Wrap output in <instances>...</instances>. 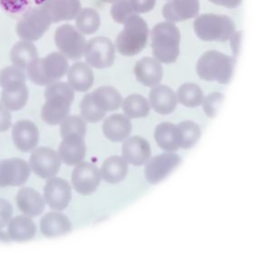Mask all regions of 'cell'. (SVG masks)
Segmentation results:
<instances>
[{
    "label": "cell",
    "mask_w": 255,
    "mask_h": 254,
    "mask_svg": "<svg viewBox=\"0 0 255 254\" xmlns=\"http://www.w3.org/2000/svg\"><path fill=\"white\" fill-rule=\"evenodd\" d=\"M134 73L137 81L147 87L158 85L162 79L161 64L154 58L145 57L135 64Z\"/></svg>",
    "instance_id": "obj_21"
},
{
    "label": "cell",
    "mask_w": 255,
    "mask_h": 254,
    "mask_svg": "<svg viewBox=\"0 0 255 254\" xmlns=\"http://www.w3.org/2000/svg\"><path fill=\"white\" fill-rule=\"evenodd\" d=\"M77 28L86 35L95 34L101 25V18L97 10L91 7L82 9L76 16Z\"/></svg>",
    "instance_id": "obj_32"
},
{
    "label": "cell",
    "mask_w": 255,
    "mask_h": 254,
    "mask_svg": "<svg viewBox=\"0 0 255 254\" xmlns=\"http://www.w3.org/2000/svg\"><path fill=\"white\" fill-rule=\"evenodd\" d=\"M128 172V162L119 156L106 159L101 169V175L106 182L117 184L125 179Z\"/></svg>",
    "instance_id": "obj_29"
},
{
    "label": "cell",
    "mask_w": 255,
    "mask_h": 254,
    "mask_svg": "<svg viewBox=\"0 0 255 254\" xmlns=\"http://www.w3.org/2000/svg\"><path fill=\"white\" fill-rule=\"evenodd\" d=\"M53 23L70 21L76 18L81 10L80 0H48L41 4Z\"/></svg>",
    "instance_id": "obj_18"
},
{
    "label": "cell",
    "mask_w": 255,
    "mask_h": 254,
    "mask_svg": "<svg viewBox=\"0 0 255 254\" xmlns=\"http://www.w3.org/2000/svg\"><path fill=\"white\" fill-rule=\"evenodd\" d=\"M86 150L84 137L78 135H69L63 138L59 147L58 156L66 165L75 166L85 159Z\"/></svg>",
    "instance_id": "obj_17"
},
{
    "label": "cell",
    "mask_w": 255,
    "mask_h": 254,
    "mask_svg": "<svg viewBox=\"0 0 255 254\" xmlns=\"http://www.w3.org/2000/svg\"><path fill=\"white\" fill-rule=\"evenodd\" d=\"M180 162V157L176 153H164L152 158L144 169L146 179L150 184H158L164 180Z\"/></svg>",
    "instance_id": "obj_13"
},
{
    "label": "cell",
    "mask_w": 255,
    "mask_h": 254,
    "mask_svg": "<svg viewBox=\"0 0 255 254\" xmlns=\"http://www.w3.org/2000/svg\"><path fill=\"white\" fill-rule=\"evenodd\" d=\"M46 103L41 109V118L44 122L54 126L60 124L70 112L75 98V91L65 82H55L47 85L44 93Z\"/></svg>",
    "instance_id": "obj_1"
},
{
    "label": "cell",
    "mask_w": 255,
    "mask_h": 254,
    "mask_svg": "<svg viewBox=\"0 0 255 254\" xmlns=\"http://www.w3.org/2000/svg\"><path fill=\"white\" fill-rule=\"evenodd\" d=\"M3 8L10 13H16L23 10L28 4V0H0Z\"/></svg>",
    "instance_id": "obj_42"
},
{
    "label": "cell",
    "mask_w": 255,
    "mask_h": 254,
    "mask_svg": "<svg viewBox=\"0 0 255 254\" xmlns=\"http://www.w3.org/2000/svg\"><path fill=\"white\" fill-rule=\"evenodd\" d=\"M37 228L27 216H18L10 220L7 232L10 240L17 243L29 241L35 236Z\"/></svg>",
    "instance_id": "obj_27"
},
{
    "label": "cell",
    "mask_w": 255,
    "mask_h": 254,
    "mask_svg": "<svg viewBox=\"0 0 255 254\" xmlns=\"http://www.w3.org/2000/svg\"><path fill=\"white\" fill-rule=\"evenodd\" d=\"M86 61L96 69H106L114 64L116 49L111 40L105 37L91 39L86 46Z\"/></svg>",
    "instance_id": "obj_9"
},
{
    "label": "cell",
    "mask_w": 255,
    "mask_h": 254,
    "mask_svg": "<svg viewBox=\"0 0 255 254\" xmlns=\"http://www.w3.org/2000/svg\"><path fill=\"white\" fill-rule=\"evenodd\" d=\"M122 155L128 163L134 166H140L150 159L151 149L149 143L141 137H131L124 143Z\"/></svg>",
    "instance_id": "obj_19"
},
{
    "label": "cell",
    "mask_w": 255,
    "mask_h": 254,
    "mask_svg": "<svg viewBox=\"0 0 255 254\" xmlns=\"http://www.w3.org/2000/svg\"><path fill=\"white\" fill-rule=\"evenodd\" d=\"M154 138L158 147L164 151L172 153L182 147V132L178 124L171 123L158 124L155 128Z\"/></svg>",
    "instance_id": "obj_20"
},
{
    "label": "cell",
    "mask_w": 255,
    "mask_h": 254,
    "mask_svg": "<svg viewBox=\"0 0 255 254\" xmlns=\"http://www.w3.org/2000/svg\"><path fill=\"white\" fill-rule=\"evenodd\" d=\"M60 124V131L62 138L72 135H81L85 138L87 123L81 117L70 115L66 117Z\"/></svg>",
    "instance_id": "obj_36"
},
{
    "label": "cell",
    "mask_w": 255,
    "mask_h": 254,
    "mask_svg": "<svg viewBox=\"0 0 255 254\" xmlns=\"http://www.w3.org/2000/svg\"><path fill=\"white\" fill-rule=\"evenodd\" d=\"M122 109L128 118H144L150 113V107L145 97L140 94H131L122 102Z\"/></svg>",
    "instance_id": "obj_31"
},
{
    "label": "cell",
    "mask_w": 255,
    "mask_h": 254,
    "mask_svg": "<svg viewBox=\"0 0 255 254\" xmlns=\"http://www.w3.org/2000/svg\"><path fill=\"white\" fill-rule=\"evenodd\" d=\"M196 35L203 41L226 42L235 34L233 19L226 15L204 13L194 20Z\"/></svg>",
    "instance_id": "obj_6"
},
{
    "label": "cell",
    "mask_w": 255,
    "mask_h": 254,
    "mask_svg": "<svg viewBox=\"0 0 255 254\" xmlns=\"http://www.w3.org/2000/svg\"><path fill=\"white\" fill-rule=\"evenodd\" d=\"M30 173V166L23 159L13 158L0 161V187L22 185L28 181Z\"/></svg>",
    "instance_id": "obj_11"
},
{
    "label": "cell",
    "mask_w": 255,
    "mask_h": 254,
    "mask_svg": "<svg viewBox=\"0 0 255 254\" xmlns=\"http://www.w3.org/2000/svg\"><path fill=\"white\" fill-rule=\"evenodd\" d=\"M52 23L47 12L40 6L27 10L16 24V31L22 40L37 41L50 28Z\"/></svg>",
    "instance_id": "obj_7"
},
{
    "label": "cell",
    "mask_w": 255,
    "mask_h": 254,
    "mask_svg": "<svg viewBox=\"0 0 255 254\" xmlns=\"http://www.w3.org/2000/svg\"><path fill=\"white\" fill-rule=\"evenodd\" d=\"M23 70L16 66H8L0 72V86L3 90L18 89L26 85Z\"/></svg>",
    "instance_id": "obj_34"
},
{
    "label": "cell",
    "mask_w": 255,
    "mask_h": 254,
    "mask_svg": "<svg viewBox=\"0 0 255 254\" xmlns=\"http://www.w3.org/2000/svg\"><path fill=\"white\" fill-rule=\"evenodd\" d=\"M130 1L135 13H144L153 10L156 0H130Z\"/></svg>",
    "instance_id": "obj_43"
},
{
    "label": "cell",
    "mask_w": 255,
    "mask_h": 254,
    "mask_svg": "<svg viewBox=\"0 0 255 254\" xmlns=\"http://www.w3.org/2000/svg\"><path fill=\"white\" fill-rule=\"evenodd\" d=\"M176 97L181 104L186 107L194 108L201 104L203 92L197 84L186 83L178 88Z\"/></svg>",
    "instance_id": "obj_33"
},
{
    "label": "cell",
    "mask_w": 255,
    "mask_h": 254,
    "mask_svg": "<svg viewBox=\"0 0 255 254\" xmlns=\"http://www.w3.org/2000/svg\"><path fill=\"white\" fill-rule=\"evenodd\" d=\"M43 191L45 201L53 210H65L72 199V188L69 183L61 178H49Z\"/></svg>",
    "instance_id": "obj_14"
},
{
    "label": "cell",
    "mask_w": 255,
    "mask_h": 254,
    "mask_svg": "<svg viewBox=\"0 0 255 254\" xmlns=\"http://www.w3.org/2000/svg\"><path fill=\"white\" fill-rule=\"evenodd\" d=\"M10 57L13 66L25 70L33 61L38 58V52L32 42L22 40L13 46Z\"/></svg>",
    "instance_id": "obj_30"
},
{
    "label": "cell",
    "mask_w": 255,
    "mask_h": 254,
    "mask_svg": "<svg viewBox=\"0 0 255 254\" xmlns=\"http://www.w3.org/2000/svg\"><path fill=\"white\" fill-rule=\"evenodd\" d=\"M100 170L90 162H81L72 172L74 188L81 195H88L97 190L101 181Z\"/></svg>",
    "instance_id": "obj_12"
},
{
    "label": "cell",
    "mask_w": 255,
    "mask_h": 254,
    "mask_svg": "<svg viewBox=\"0 0 255 254\" xmlns=\"http://www.w3.org/2000/svg\"><path fill=\"white\" fill-rule=\"evenodd\" d=\"M67 73L69 84L75 91L85 92L93 86L94 75L88 65L82 62L75 63L69 68Z\"/></svg>",
    "instance_id": "obj_26"
},
{
    "label": "cell",
    "mask_w": 255,
    "mask_h": 254,
    "mask_svg": "<svg viewBox=\"0 0 255 254\" xmlns=\"http://www.w3.org/2000/svg\"><path fill=\"white\" fill-rule=\"evenodd\" d=\"M236 59L217 50L208 51L197 64V73L205 81H217L228 84L232 80Z\"/></svg>",
    "instance_id": "obj_3"
},
{
    "label": "cell",
    "mask_w": 255,
    "mask_h": 254,
    "mask_svg": "<svg viewBox=\"0 0 255 254\" xmlns=\"http://www.w3.org/2000/svg\"><path fill=\"white\" fill-rule=\"evenodd\" d=\"M13 207L7 200L0 198V229L8 224L11 219Z\"/></svg>",
    "instance_id": "obj_41"
},
{
    "label": "cell",
    "mask_w": 255,
    "mask_h": 254,
    "mask_svg": "<svg viewBox=\"0 0 255 254\" xmlns=\"http://www.w3.org/2000/svg\"><path fill=\"white\" fill-rule=\"evenodd\" d=\"M11 125V115L8 109L0 103V132L8 130Z\"/></svg>",
    "instance_id": "obj_44"
},
{
    "label": "cell",
    "mask_w": 255,
    "mask_h": 254,
    "mask_svg": "<svg viewBox=\"0 0 255 254\" xmlns=\"http://www.w3.org/2000/svg\"><path fill=\"white\" fill-rule=\"evenodd\" d=\"M0 242H2V243H9L10 242V237L4 231H0Z\"/></svg>",
    "instance_id": "obj_46"
},
{
    "label": "cell",
    "mask_w": 255,
    "mask_h": 254,
    "mask_svg": "<svg viewBox=\"0 0 255 254\" xmlns=\"http://www.w3.org/2000/svg\"><path fill=\"white\" fill-rule=\"evenodd\" d=\"M149 100L154 111L161 115L171 114L177 104L174 91L164 85H155L149 94Z\"/></svg>",
    "instance_id": "obj_23"
},
{
    "label": "cell",
    "mask_w": 255,
    "mask_h": 254,
    "mask_svg": "<svg viewBox=\"0 0 255 254\" xmlns=\"http://www.w3.org/2000/svg\"><path fill=\"white\" fill-rule=\"evenodd\" d=\"M217 5L223 6L227 8H236L241 5L243 0H209Z\"/></svg>",
    "instance_id": "obj_45"
},
{
    "label": "cell",
    "mask_w": 255,
    "mask_h": 254,
    "mask_svg": "<svg viewBox=\"0 0 255 254\" xmlns=\"http://www.w3.org/2000/svg\"><path fill=\"white\" fill-rule=\"evenodd\" d=\"M102 1L106 3H114L115 1H118V0H102Z\"/></svg>",
    "instance_id": "obj_48"
},
{
    "label": "cell",
    "mask_w": 255,
    "mask_h": 254,
    "mask_svg": "<svg viewBox=\"0 0 255 254\" xmlns=\"http://www.w3.org/2000/svg\"><path fill=\"white\" fill-rule=\"evenodd\" d=\"M28 100V89L27 85L14 90H2L1 103L8 110L19 111L23 109Z\"/></svg>",
    "instance_id": "obj_35"
},
{
    "label": "cell",
    "mask_w": 255,
    "mask_h": 254,
    "mask_svg": "<svg viewBox=\"0 0 255 254\" xmlns=\"http://www.w3.org/2000/svg\"><path fill=\"white\" fill-rule=\"evenodd\" d=\"M46 1H48V0H34V2L36 3L37 4H43V3L46 2Z\"/></svg>",
    "instance_id": "obj_47"
},
{
    "label": "cell",
    "mask_w": 255,
    "mask_h": 254,
    "mask_svg": "<svg viewBox=\"0 0 255 254\" xmlns=\"http://www.w3.org/2000/svg\"><path fill=\"white\" fill-rule=\"evenodd\" d=\"M96 106L103 112H113L118 110L122 103V97L114 87L104 85L99 87L92 93Z\"/></svg>",
    "instance_id": "obj_28"
},
{
    "label": "cell",
    "mask_w": 255,
    "mask_h": 254,
    "mask_svg": "<svg viewBox=\"0 0 255 254\" xmlns=\"http://www.w3.org/2000/svg\"><path fill=\"white\" fill-rule=\"evenodd\" d=\"M40 230L49 238L60 237L70 232L72 223L67 216L56 212L46 213L40 221Z\"/></svg>",
    "instance_id": "obj_25"
},
{
    "label": "cell",
    "mask_w": 255,
    "mask_h": 254,
    "mask_svg": "<svg viewBox=\"0 0 255 254\" xmlns=\"http://www.w3.org/2000/svg\"><path fill=\"white\" fill-rule=\"evenodd\" d=\"M19 210L28 217H37L45 208V201L40 192L30 187H22L16 195Z\"/></svg>",
    "instance_id": "obj_22"
},
{
    "label": "cell",
    "mask_w": 255,
    "mask_h": 254,
    "mask_svg": "<svg viewBox=\"0 0 255 254\" xmlns=\"http://www.w3.org/2000/svg\"><path fill=\"white\" fill-rule=\"evenodd\" d=\"M54 41L60 53L68 59L78 61L84 55L87 41L82 33L73 25L64 24L57 28Z\"/></svg>",
    "instance_id": "obj_8"
},
{
    "label": "cell",
    "mask_w": 255,
    "mask_h": 254,
    "mask_svg": "<svg viewBox=\"0 0 255 254\" xmlns=\"http://www.w3.org/2000/svg\"><path fill=\"white\" fill-rule=\"evenodd\" d=\"M29 163L36 175L42 178H51L58 173L61 160L52 149L41 147L32 152Z\"/></svg>",
    "instance_id": "obj_10"
},
{
    "label": "cell",
    "mask_w": 255,
    "mask_h": 254,
    "mask_svg": "<svg viewBox=\"0 0 255 254\" xmlns=\"http://www.w3.org/2000/svg\"><path fill=\"white\" fill-rule=\"evenodd\" d=\"M178 125L182 132V148L187 150L194 147L201 136V129L198 124L191 121H185Z\"/></svg>",
    "instance_id": "obj_38"
},
{
    "label": "cell",
    "mask_w": 255,
    "mask_h": 254,
    "mask_svg": "<svg viewBox=\"0 0 255 254\" xmlns=\"http://www.w3.org/2000/svg\"><path fill=\"white\" fill-rule=\"evenodd\" d=\"M112 17L117 23L124 24L128 18L137 14L132 7L130 0H118L111 7Z\"/></svg>",
    "instance_id": "obj_39"
},
{
    "label": "cell",
    "mask_w": 255,
    "mask_h": 254,
    "mask_svg": "<svg viewBox=\"0 0 255 254\" xmlns=\"http://www.w3.org/2000/svg\"><path fill=\"white\" fill-rule=\"evenodd\" d=\"M39 138L38 128L28 120L17 121L12 129L13 144L23 153L34 150L38 144Z\"/></svg>",
    "instance_id": "obj_15"
},
{
    "label": "cell",
    "mask_w": 255,
    "mask_h": 254,
    "mask_svg": "<svg viewBox=\"0 0 255 254\" xmlns=\"http://www.w3.org/2000/svg\"><path fill=\"white\" fill-rule=\"evenodd\" d=\"M149 36L147 22L138 14L132 15L124 23V29L118 34L116 44L118 52L124 56L139 54L145 48Z\"/></svg>",
    "instance_id": "obj_4"
},
{
    "label": "cell",
    "mask_w": 255,
    "mask_h": 254,
    "mask_svg": "<svg viewBox=\"0 0 255 254\" xmlns=\"http://www.w3.org/2000/svg\"><path fill=\"white\" fill-rule=\"evenodd\" d=\"M224 100V95L220 92H212L203 98V108L209 118H214Z\"/></svg>",
    "instance_id": "obj_40"
},
{
    "label": "cell",
    "mask_w": 255,
    "mask_h": 254,
    "mask_svg": "<svg viewBox=\"0 0 255 254\" xmlns=\"http://www.w3.org/2000/svg\"><path fill=\"white\" fill-rule=\"evenodd\" d=\"M132 124L129 118L122 114L108 117L103 124V132L106 138L113 142H121L130 135Z\"/></svg>",
    "instance_id": "obj_24"
},
{
    "label": "cell",
    "mask_w": 255,
    "mask_h": 254,
    "mask_svg": "<svg viewBox=\"0 0 255 254\" xmlns=\"http://www.w3.org/2000/svg\"><path fill=\"white\" fill-rule=\"evenodd\" d=\"M199 0H170L162 8V14L166 20L172 22L192 19L199 14Z\"/></svg>",
    "instance_id": "obj_16"
},
{
    "label": "cell",
    "mask_w": 255,
    "mask_h": 254,
    "mask_svg": "<svg viewBox=\"0 0 255 254\" xmlns=\"http://www.w3.org/2000/svg\"><path fill=\"white\" fill-rule=\"evenodd\" d=\"M81 115L87 122L97 123L105 117L106 112L101 110L93 99L92 93L86 94L80 104Z\"/></svg>",
    "instance_id": "obj_37"
},
{
    "label": "cell",
    "mask_w": 255,
    "mask_h": 254,
    "mask_svg": "<svg viewBox=\"0 0 255 254\" xmlns=\"http://www.w3.org/2000/svg\"><path fill=\"white\" fill-rule=\"evenodd\" d=\"M67 58L59 52H53L37 58L27 69L30 81L36 85H49L61 79L69 71Z\"/></svg>",
    "instance_id": "obj_5"
},
{
    "label": "cell",
    "mask_w": 255,
    "mask_h": 254,
    "mask_svg": "<svg viewBox=\"0 0 255 254\" xmlns=\"http://www.w3.org/2000/svg\"><path fill=\"white\" fill-rule=\"evenodd\" d=\"M181 34L176 25L160 22L151 31V47L155 60L163 64L175 63L179 55Z\"/></svg>",
    "instance_id": "obj_2"
}]
</instances>
